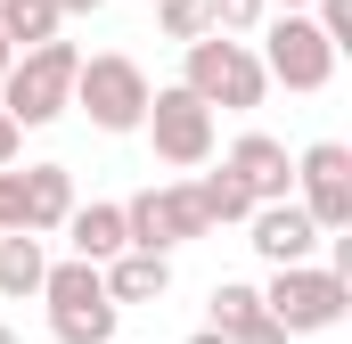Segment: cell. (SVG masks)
<instances>
[{
	"label": "cell",
	"instance_id": "obj_13",
	"mask_svg": "<svg viewBox=\"0 0 352 344\" xmlns=\"http://www.w3.org/2000/svg\"><path fill=\"white\" fill-rule=\"evenodd\" d=\"M66 238H74V262H115L131 255V222H123V205H74L66 213Z\"/></svg>",
	"mask_w": 352,
	"mask_h": 344
},
{
	"label": "cell",
	"instance_id": "obj_1",
	"mask_svg": "<svg viewBox=\"0 0 352 344\" xmlns=\"http://www.w3.org/2000/svg\"><path fill=\"white\" fill-rule=\"evenodd\" d=\"M74 74H82V50H74V41H41V50H25V58L0 74V107H8V123L33 131V123L66 115V107H74Z\"/></svg>",
	"mask_w": 352,
	"mask_h": 344
},
{
	"label": "cell",
	"instance_id": "obj_25",
	"mask_svg": "<svg viewBox=\"0 0 352 344\" xmlns=\"http://www.w3.org/2000/svg\"><path fill=\"white\" fill-rule=\"evenodd\" d=\"M263 8H278V17H303V0H263Z\"/></svg>",
	"mask_w": 352,
	"mask_h": 344
},
{
	"label": "cell",
	"instance_id": "obj_9",
	"mask_svg": "<svg viewBox=\"0 0 352 344\" xmlns=\"http://www.w3.org/2000/svg\"><path fill=\"white\" fill-rule=\"evenodd\" d=\"M303 213H311V230H344L352 222V148L344 140H320V148H303Z\"/></svg>",
	"mask_w": 352,
	"mask_h": 344
},
{
	"label": "cell",
	"instance_id": "obj_19",
	"mask_svg": "<svg viewBox=\"0 0 352 344\" xmlns=\"http://www.w3.org/2000/svg\"><path fill=\"white\" fill-rule=\"evenodd\" d=\"M156 17H164V33H173L180 50L213 33V0H156Z\"/></svg>",
	"mask_w": 352,
	"mask_h": 344
},
{
	"label": "cell",
	"instance_id": "obj_11",
	"mask_svg": "<svg viewBox=\"0 0 352 344\" xmlns=\"http://www.w3.org/2000/svg\"><path fill=\"white\" fill-rule=\"evenodd\" d=\"M221 164L246 180V197H254V205H278V197H287V180H295V172H287V148H278L270 131H246Z\"/></svg>",
	"mask_w": 352,
	"mask_h": 344
},
{
	"label": "cell",
	"instance_id": "obj_18",
	"mask_svg": "<svg viewBox=\"0 0 352 344\" xmlns=\"http://www.w3.org/2000/svg\"><path fill=\"white\" fill-rule=\"evenodd\" d=\"M197 189V205H205V222H246L254 213V197H246V180L221 164V172H205V180H188Z\"/></svg>",
	"mask_w": 352,
	"mask_h": 344
},
{
	"label": "cell",
	"instance_id": "obj_7",
	"mask_svg": "<svg viewBox=\"0 0 352 344\" xmlns=\"http://www.w3.org/2000/svg\"><path fill=\"white\" fill-rule=\"evenodd\" d=\"M123 222H131V246H140V255H164V246H188V238L213 230L188 180H180V189H148V197H131Z\"/></svg>",
	"mask_w": 352,
	"mask_h": 344
},
{
	"label": "cell",
	"instance_id": "obj_15",
	"mask_svg": "<svg viewBox=\"0 0 352 344\" xmlns=\"http://www.w3.org/2000/svg\"><path fill=\"white\" fill-rule=\"evenodd\" d=\"M98 279H107V303H156V295L173 287L164 255H140V246H131V255H115L107 270H98Z\"/></svg>",
	"mask_w": 352,
	"mask_h": 344
},
{
	"label": "cell",
	"instance_id": "obj_3",
	"mask_svg": "<svg viewBox=\"0 0 352 344\" xmlns=\"http://www.w3.org/2000/svg\"><path fill=\"white\" fill-rule=\"evenodd\" d=\"M188 98L197 107H230V115H246V107H263V58L246 50V41H221V33H205V41H188Z\"/></svg>",
	"mask_w": 352,
	"mask_h": 344
},
{
	"label": "cell",
	"instance_id": "obj_6",
	"mask_svg": "<svg viewBox=\"0 0 352 344\" xmlns=\"http://www.w3.org/2000/svg\"><path fill=\"white\" fill-rule=\"evenodd\" d=\"M263 83H287V90H328L336 74V50H328V33L311 25V17H270L263 33Z\"/></svg>",
	"mask_w": 352,
	"mask_h": 344
},
{
	"label": "cell",
	"instance_id": "obj_27",
	"mask_svg": "<svg viewBox=\"0 0 352 344\" xmlns=\"http://www.w3.org/2000/svg\"><path fill=\"white\" fill-rule=\"evenodd\" d=\"M0 17H8V0H0Z\"/></svg>",
	"mask_w": 352,
	"mask_h": 344
},
{
	"label": "cell",
	"instance_id": "obj_22",
	"mask_svg": "<svg viewBox=\"0 0 352 344\" xmlns=\"http://www.w3.org/2000/svg\"><path fill=\"white\" fill-rule=\"evenodd\" d=\"M8 230H25V213H16V172H0V238Z\"/></svg>",
	"mask_w": 352,
	"mask_h": 344
},
{
	"label": "cell",
	"instance_id": "obj_24",
	"mask_svg": "<svg viewBox=\"0 0 352 344\" xmlns=\"http://www.w3.org/2000/svg\"><path fill=\"white\" fill-rule=\"evenodd\" d=\"M50 8H58V25H66V17H90L98 0H50Z\"/></svg>",
	"mask_w": 352,
	"mask_h": 344
},
{
	"label": "cell",
	"instance_id": "obj_21",
	"mask_svg": "<svg viewBox=\"0 0 352 344\" xmlns=\"http://www.w3.org/2000/svg\"><path fill=\"white\" fill-rule=\"evenodd\" d=\"M320 33H328V50H344L352 41V0H320V17H311Z\"/></svg>",
	"mask_w": 352,
	"mask_h": 344
},
{
	"label": "cell",
	"instance_id": "obj_2",
	"mask_svg": "<svg viewBox=\"0 0 352 344\" xmlns=\"http://www.w3.org/2000/svg\"><path fill=\"white\" fill-rule=\"evenodd\" d=\"M344 303H352L344 270H311V262L278 270L270 295H263V312H270L278 336H328V328H344Z\"/></svg>",
	"mask_w": 352,
	"mask_h": 344
},
{
	"label": "cell",
	"instance_id": "obj_4",
	"mask_svg": "<svg viewBox=\"0 0 352 344\" xmlns=\"http://www.w3.org/2000/svg\"><path fill=\"white\" fill-rule=\"evenodd\" d=\"M148 74H140V58H123V50H107V58H82V74H74V107H82L98 131H140L148 123Z\"/></svg>",
	"mask_w": 352,
	"mask_h": 344
},
{
	"label": "cell",
	"instance_id": "obj_17",
	"mask_svg": "<svg viewBox=\"0 0 352 344\" xmlns=\"http://www.w3.org/2000/svg\"><path fill=\"white\" fill-rule=\"evenodd\" d=\"M0 33H8V50L25 58V50H41V41H58V8H50V0H8V17H0Z\"/></svg>",
	"mask_w": 352,
	"mask_h": 344
},
{
	"label": "cell",
	"instance_id": "obj_5",
	"mask_svg": "<svg viewBox=\"0 0 352 344\" xmlns=\"http://www.w3.org/2000/svg\"><path fill=\"white\" fill-rule=\"evenodd\" d=\"M41 295H50V336H66V344L115 336V303H107V279L90 262H58L41 279Z\"/></svg>",
	"mask_w": 352,
	"mask_h": 344
},
{
	"label": "cell",
	"instance_id": "obj_16",
	"mask_svg": "<svg viewBox=\"0 0 352 344\" xmlns=\"http://www.w3.org/2000/svg\"><path fill=\"white\" fill-rule=\"evenodd\" d=\"M41 279H50L41 246L8 230V238H0V295H8V303H25V295H41Z\"/></svg>",
	"mask_w": 352,
	"mask_h": 344
},
{
	"label": "cell",
	"instance_id": "obj_8",
	"mask_svg": "<svg viewBox=\"0 0 352 344\" xmlns=\"http://www.w3.org/2000/svg\"><path fill=\"white\" fill-rule=\"evenodd\" d=\"M140 131H148V140H156V156L180 164V172H197L205 156H213V107H197L188 90H156Z\"/></svg>",
	"mask_w": 352,
	"mask_h": 344
},
{
	"label": "cell",
	"instance_id": "obj_12",
	"mask_svg": "<svg viewBox=\"0 0 352 344\" xmlns=\"http://www.w3.org/2000/svg\"><path fill=\"white\" fill-rule=\"evenodd\" d=\"M16 213H25V238H33V230H66V213H74V180H66V164L16 172Z\"/></svg>",
	"mask_w": 352,
	"mask_h": 344
},
{
	"label": "cell",
	"instance_id": "obj_26",
	"mask_svg": "<svg viewBox=\"0 0 352 344\" xmlns=\"http://www.w3.org/2000/svg\"><path fill=\"white\" fill-rule=\"evenodd\" d=\"M8 66H16V50H8V33H0V74H8Z\"/></svg>",
	"mask_w": 352,
	"mask_h": 344
},
{
	"label": "cell",
	"instance_id": "obj_10",
	"mask_svg": "<svg viewBox=\"0 0 352 344\" xmlns=\"http://www.w3.org/2000/svg\"><path fill=\"white\" fill-rule=\"evenodd\" d=\"M246 222H254V255H263V262H278V270H295V262L320 246L311 213H303V205H287V197H278V205H254Z\"/></svg>",
	"mask_w": 352,
	"mask_h": 344
},
{
	"label": "cell",
	"instance_id": "obj_20",
	"mask_svg": "<svg viewBox=\"0 0 352 344\" xmlns=\"http://www.w3.org/2000/svg\"><path fill=\"white\" fill-rule=\"evenodd\" d=\"M263 17H270L263 0H213V33H254Z\"/></svg>",
	"mask_w": 352,
	"mask_h": 344
},
{
	"label": "cell",
	"instance_id": "obj_23",
	"mask_svg": "<svg viewBox=\"0 0 352 344\" xmlns=\"http://www.w3.org/2000/svg\"><path fill=\"white\" fill-rule=\"evenodd\" d=\"M16 140H25V131H16V123H8V107H0V172H8V156H16Z\"/></svg>",
	"mask_w": 352,
	"mask_h": 344
},
{
	"label": "cell",
	"instance_id": "obj_14",
	"mask_svg": "<svg viewBox=\"0 0 352 344\" xmlns=\"http://www.w3.org/2000/svg\"><path fill=\"white\" fill-rule=\"evenodd\" d=\"M205 336L278 344V328H270V312H263V295H254V287H213V303H205Z\"/></svg>",
	"mask_w": 352,
	"mask_h": 344
}]
</instances>
